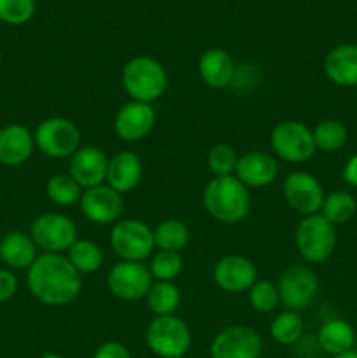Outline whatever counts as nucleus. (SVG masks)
I'll use <instances>...</instances> for the list:
<instances>
[{
	"instance_id": "obj_1",
	"label": "nucleus",
	"mask_w": 357,
	"mask_h": 358,
	"mask_svg": "<svg viewBox=\"0 0 357 358\" xmlns=\"http://www.w3.org/2000/svg\"><path fill=\"white\" fill-rule=\"evenodd\" d=\"M30 294L46 306H66L83 289L80 273L63 254H41L28 268Z\"/></svg>"
},
{
	"instance_id": "obj_2",
	"label": "nucleus",
	"mask_w": 357,
	"mask_h": 358,
	"mask_svg": "<svg viewBox=\"0 0 357 358\" xmlns=\"http://www.w3.org/2000/svg\"><path fill=\"white\" fill-rule=\"evenodd\" d=\"M203 206L223 224H238L248 215L251 194L234 175L214 177L203 189Z\"/></svg>"
},
{
	"instance_id": "obj_3",
	"label": "nucleus",
	"mask_w": 357,
	"mask_h": 358,
	"mask_svg": "<svg viewBox=\"0 0 357 358\" xmlns=\"http://www.w3.org/2000/svg\"><path fill=\"white\" fill-rule=\"evenodd\" d=\"M122 87L135 101L153 103L164 94L168 76L164 66L150 56H135L122 69Z\"/></svg>"
},
{
	"instance_id": "obj_4",
	"label": "nucleus",
	"mask_w": 357,
	"mask_h": 358,
	"mask_svg": "<svg viewBox=\"0 0 357 358\" xmlns=\"http://www.w3.org/2000/svg\"><path fill=\"white\" fill-rule=\"evenodd\" d=\"M146 343L154 355L182 358L191 348L192 334L188 324L175 315L154 317L147 325Z\"/></svg>"
},
{
	"instance_id": "obj_5",
	"label": "nucleus",
	"mask_w": 357,
	"mask_h": 358,
	"mask_svg": "<svg viewBox=\"0 0 357 358\" xmlns=\"http://www.w3.org/2000/svg\"><path fill=\"white\" fill-rule=\"evenodd\" d=\"M296 248L310 264L328 261L336 248V229L321 213L303 217L296 227Z\"/></svg>"
},
{
	"instance_id": "obj_6",
	"label": "nucleus",
	"mask_w": 357,
	"mask_h": 358,
	"mask_svg": "<svg viewBox=\"0 0 357 358\" xmlns=\"http://www.w3.org/2000/svg\"><path fill=\"white\" fill-rule=\"evenodd\" d=\"M34 140L44 156L65 159L80 149V129L70 119L49 117L35 128Z\"/></svg>"
},
{
	"instance_id": "obj_7",
	"label": "nucleus",
	"mask_w": 357,
	"mask_h": 358,
	"mask_svg": "<svg viewBox=\"0 0 357 358\" xmlns=\"http://www.w3.org/2000/svg\"><path fill=\"white\" fill-rule=\"evenodd\" d=\"M111 247L121 261L142 262L154 250V231L136 219H122L112 226Z\"/></svg>"
},
{
	"instance_id": "obj_8",
	"label": "nucleus",
	"mask_w": 357,
	"mask_h": 358,
	"mask_svg": "<svg viewBox=\"0 0 357 358\" xmlns=\"http://www.w3.org/2000/svg\"><path fill=\"white\" fill-rule=\"evenodd\" d=\"M270 143L272 150L287 163H304L315 154V143L312 129L304 122L293 121H280L275 124L270 135Z\"/></svg>"
},
{
	"instance_id": "obj_9",
	"label": "nucleus",
	"mask_w": 357,
	"mask_h": 358,
	"mask_svg": "<svg viewBox=\"0 0 357 358\" xmlns=\"http://www.w3.org/2000/svg\"><path fill=\"white\" fill-rule=\"evenodd\" d=\"M31 240L44 254H63L79 240L77 226L63 213H42L31 222Z\"/></svg>"
},
{
	"instance_id": "obj_10",
	"label": "nucleus",
	"mask_w": 357,
	"mask_h": 358,
	"mask_svg": "<svg viewBox=\"0 0 357 358\" xmlns=\"http://www.w3.org/2000/svg\"><path fill=\"white\" fill-rule=\"evenodd\" d=\"M276 289L280 303L289 311L300 313L314 303L318 292V278L308 266L294 264L280 275Z\"/></svg>"
},
{
	"instance_id": "obj_11",
	"label": "nucleus",
	"mask_w": 357,
	"mask_h": 358,
	"mask_svg": "<svg viewBox=\"0 0 357 358\" xmlns=\"http://www.w3.org/2000/svg\"><path fill=\"white\" fill-rule=\"evenodd\" d=\"M153 276L149 268L142 262L121 261L112 266L107 278V287L118 299L139 301L147 296Z\"/></svg>"
},
{
	"instance_id": "obj_12",
	"label": "nucleus",
	"mask_w": 357,
	"mask_h": 358,
	"mask_svg": "<svg viewBox=\"0 0 357 358\" xmlns=\"http://www.w3.org/2000/svg\"><path fill=\"white\" fill-rule=\"evenodd\" d=\"M261 352V336L247 325L224 329L210 345V358H259Z\"/></svg>"
},
{
	"instance_id": "obj_13",
	"label": "nucleus",
	"mask_w": 357,
	"mask_h": 358,
	"mask_svg": "<svg viewBox=\"0 0 357 358\" xmlns=\"http://www.w3.org/2000/svg\"><path fill=\"white\" fill-rule=\"evenodd\" d=\"M284 198L294 212L303 217L321 212L324 203V189L314 175L307 171H293L284 180Z\"/></svg>"
},
{
	"instance_id": "obj_14",
	"label": "nucleus",
	"mask_w": 357,
	"mask_h": 358,
	"mask_svg": "<svg viewBox=\"0 0 357 358\" xmlns=\"http://www.w3.org/2000/svg\"><path fill=\"white\" fill-rule=\"evenodd\" d=\"M80 212L93 224L107 226L121 220L122 210H125V199L122 194L108 187L107 184L97 185V187L86 189L79 199Z\"/></svg>"
},
{
	"instance_id": "obj_15",
	"label": "nucleus",
	"mask_w": 357,
	"mask_h": 358,
	"mask_svg": "<svg viewBox=\"0 0 357 358\" xmlns=\"http://www.w3.org/2000/svg\"><path fill=\"white\" fill-rule=\"evenodd\" d=\"M156 124V112L153 105L144 101H128L114 117V131L122 142H140L153 131Z\"/></svg>"
},
{
	"instance_id": "obj_16",
	"label": "nucleus",
	"mask_w": 357,
	"mask_h": 358,
	"mask_svg": "<svg viewBox=\"0 0 357 358\" xmlns=\"http://www.w3.org/2000/svg\"><path fill=\"white\" fill-rule=\"evenodd\" d=\"M214 282L227 294L247 292L258 282V269L244 255H226L214 268Z\"/></svg>"
},
{
	"instance_id": "obj_17",
	"label": "nucleus",
	"mask_w": 357,
	"mask_h": 358,
	"mask_svg": "<svg viewBox=\"0 0 357 358\" xmlns=\"http://www.w3.org/2000/svg\"><path fill=\"white\" fill-rule=\"evenodd\" d=\"M108 157L102 149L94 145L80 147L70 157V177L86 191V189L102 185L107 178Z\"/></svg>"
},
{
	"instance_id": "obj_18",
	"label": "nucleus",
	"mask_w": 357,
	"mask_h": 358,
	"mask_svg": "<svg viewBox=\"0 0 357 358\" xmlns=\"http://www.w3.org/2000/svg\"><path fill=\"white\" fill-rule=\"evenodd\" d=\"M234 177L245 185V187H268L279 177V163L275 157L268 152L252 150L238 157Z\"/></svg>"
},
{
	"instance_id": "obj_19",
	"label": "nucleus",
	"mask_w": 357,
	"mask_h": 358,
	"mask_svg": "<svg viewBox=\"0 0 357 358\" xmlns=\"http://www.w3.org/2000/svg\"><path fill=\"white\" fill-rule=\"evenodd\" d=\"M142 177V159L132 150H121L108 159L105 182H107L108 187L118 191L119 194H126V192H132L133 189L139 187Z\"/></svg>"
},
{
	"instance_id": "obj_20",
	"label": "nucleus",
	"mask_w": 357,
	"mask_h": 358,
	"mask_svg": "<svg viewBox=\"0 0 357 358\" xmlns=\"http://www.w3.org/2000/svg\"><path fill=\"white\" fill-rule=\"evenodd\" d=\"M34 149V133L27 126L9 124L0 129V163L4 166H21L30 159Z\"/></svg>"
},
{
	"instance_id": "obj_21",
	"label": "nucleus",
	"mask_w": 357,
	"mask_h": 358,
	"mask_svg": "<svg viewBox=\"0 0 357 358\" xmlns=\"http://www.w3.org/2000/svg\"><path fill=\"white\" fill-rule=\"evenodd\" d=\"M198 72L203 83L212 90H224L233 83L234 62L230 52L220 48L209 49L198 62Z\"/></svg>"
},
{
	"instance_id": "obj_22",
	"label": "nucleus",
	"mask_w": 357,
	"mask_h": 358,
	"mask_svg": "<svg viewBox=\"0 0 357 358\" xmlns=\"http://www.w3.org/2000/svg\"><path fill=\"white\" fill-rule=\"evenodd\" d=\"M324 72L336 86H357V45L342 44L329 51L324 62Z\"/></svg>"
},
{
	"instance_id": "obj_23",
	"label": "nucleus",
	"mask_w": 357,
	"mask_h": 358,
	"mask_svg": "<svg viewBox=\"0 0 357 358\" xmlns=\"http://www.w3.org/2000/svg\"><path fill=\"white\" fill-rule=\"evenodd\" d=\"M37 257V245L30 234L13 231L0 240V259L10 269H28Z\"/></svg>"
},
{
	"instance_id": "obj_24",
	"label": "nucleus",
	"mask_w": 357,
	"mask_h": 358,
	"mask_svg": "<svg viewBox=\"0 0 357 358\" xmlns=\"http://www.w3.org/2000/svg\"><path fill=\"white\" fill-rule=\"evenodd\" d=\"M356 343V332L352 325L343 320H329L318 331V345L329 355L350 352Z\"/></svg>"
},
{
	"instance_id": "obj_25",
	"label": "nucleus",
	"mask_w": 357,
	"mask_h": 358,
	"mask_svg": "<svg viewBox=\"0 0 357 358\" xmlns=\"http://www.w3.org/2000/svg\"><path fill=\"white\" fill-rule=\"evenodd\" d=\"M147 308L154 317H168L178 310L181 304V290L174 282H153L146 296Z\"/></svg>"
},
{
	"instance_id": "obj_26",
	"label": "nucleus",
	"mask_w": 357,
	"mask_h": 358,
	"mask_svg": "<svg viewBox=\"0 0 357 358\" xmlns=\"http://www.w3.org/2000/svg\"><path fill=\"white\" fill-rule=\"evenodd\" d=\"M189 238H191L189 227L178 219L163 220L154 229V245L160 250L181 252L182 248L188 247Z\"/></svg>"
},
{
	"instance_id": "obj_27",
	"label": "nucleus",
	"mask_w": 357,
	"mask_h": 358,
	"mask_svg": "<svg viewBox=\"0 0 357 358\" xmlns=\"http://www.w3.org/2000/svg\"><path fill=\"white\" fill-rule=\"evenodd\" d=\"M66 259H69L70 264L80 275H88V273H94L102 268V264H104V252H102V248L94 241L80 238L69 248Z\"/></svg>"
},
{
	"instance_id": "obj_28",
	"label": "nucleus",
	"mask_w": 357,
	"mask_h": 358,
	"mask_svg": "<svg viewBox=\"0 0 357 358\" xmlns=\"http://www.w3.org/2000/svg\"><path fill=\"white\" fill-rule=\"evenodd\" d=\"M304 331V322L296 311H282L273 318L270 324V334H272L273 341H276L282 346L296 345L301 339Z\"/></svg>"
},
{
	"instance_id": "obj_29",
	"label": "nucleus",
	"mask_w": 357,
	"mask_h": 358,
	"mask_svg": "<svg viewBox=\"0 0 357 358\" xmlns=\"http://www.w3.org/2000/svg\"><path fill=\"white\" fill-rule=\"evenodd\" d=\"M357 212V201L352 194L345 191H335L328 194L322 203L321 215L326 220L332 224V226H340L345 224L356 215Z\"/></svg>"
},
{
	"instance_id": "obj_30",
	"label": "nucleus",
	"mask_w": 357,
	"mask_h": 358,
	"mask_svg": "<svg viewBox=\"0 0 357 358\" xmlns=\"http://www.w3.org/2000/svg\"><path fill=\"white\" fill-rule=\"evenodd\" d=\"M312 135H314L315 149L322 150V152H336L349 140V131H346L345 124L336 119L321 121L312 129Z\"/></svg>"
},
{
	"instance_id": "obj_31",
	"label": "nucleus",
	"mask_w": 357,
	"mask_h": 358,
	"mask_svg": "<svg viewBox=\"0 0 357 358\" xmlns=\"http://www.w3.org/2000/svg\"><path fill=\"white\" fill-rule=\"evenodd\" d=\"M46 194L55 205L70 206L76 205L83 196V187L74 180L70 175L58 173L52 175L46 185Z\"/></svg>"
},
{
	"instance_id": "obj_32",
	"label": "nucleus",
	"mask_w": 357,
	"mask_h": 358,
	"mask_svg": "<svg viewBox=\"0 0 357 358\" xmlns=\"http://www.w3.org/2000/svg\"><path fill=\"white\" fill-rule=\"evenodd\" d=\"M154 282H174L182 271V257L178 252L160 250L153 255L149 264Z\"/></svg>"
},
{
	"instance_id": "obj_33",
	"label": "nucleus",
	"mask_w": 357,
	"mask_h": 358,
	"mask_svg": "<svg viewBox=\"0 0 357 358\" xmlns=\"http://www.w3.org/2000/svg\"><path fill=\"white\" fill-rule=\"evenodd\" d=\"M237 150L227 143H217L206 154V164L214 177H231L237 170Z\"/></svg>"
},
{
	"instance_id": "obj_34",
	"label": "nucleus",
	"mask_w": 357,
	"mask_h": 358,
	"mask_svg": "<svg viewBox=\"0 0 357 358\" xmlns=\"http://www.w3.org/2000/svg\"><path fill=\"white\" fill-rule=\"evenodd\" d=\"M248 301L258 313H272L280 303L279 289L275 283L268 282V280H258L248 289Z\"/></svg>"
},
{
	"instance_id": "obj_35",
	"label": "nucleus",
	"mask_w": 357,
	"mask_h": 358,
	"mask_svg": "<svg viewBox=\"0 0 357 358\" xmlns=\"http://www.w3.org/2000/svg\"><path fill=\"white\" fill-rule=\"evenodd\" d=\"M35 14V0H0V21L10 27L28 23Z\"/></svg>"
},
{
	"instance_id": "obj_36",
	"label": "nucleus",
	"mask_w": 357,
	"mask_h": 358,
	"mask_svg": "<svg viewBox=\"0 0 357 358\" xmlns=\"http://www.w3.org/2000/svg\"><path fill=\"white\" fill-rule=\"evenodd\" d=\"M18 292V278L9 269H0V303H7Z\"/></svg>"
},
{
	"instance_id": "obj_37",
	"label": "nucleus",
	"mask_w": 357,
	"mask_h": 358,
	"mask_svg": "<svg viewBox=\"0 0 357 358\" xmlns=\"http://www.w3.org/2000/svg\"><path fill=\"white\" fill-rule=\"evenodd\" d=\"M93 358H132L128 348L118 341H107L98 346Z\"/></svg>"
},
{
	"instance_id": "obj_38",
	"label": "nucleus",
	"mask_w": 357,
	"mask_h": 358,
	"mask_svg": "<svg viewBox=\"0 0 357 358\" xmlns=\"http://www.w3.org/2000/svg\"><path fill=\"white\" fill-rule=\"evenodd\" d=\"M343 178L349 185L357 187V154L346 161L345 168H343Z\"/></svg>"
},
{
	"instance_id": "obj_39",
	"label": "nucleus",
	"mask_w": 357,
	"mask_h": 358,
	"mask_svg": "<svg viewBox=\"0 0 357 358\" xmlns=\"http://www.w3.org/2000/svg\"><path fill=\"white\" fill-rule=\"evenodd\" d=\"M332 358H357V352L356 350H350V352L340 353V355H335Z\"/></svg>"
},
{
	"instance_id": "obj_40",
	"label": "nucleus",
	"mask_w": 357,
	"mask_h": 358,
	"mask_svg": "<svg viewBox=\"0 0 357 358\" xmlns=\"http://www.w3.org/2000/svg\"><path fill=\"white\" fill-rule=\"evenodd\" d=\"M41 358H65V357L58 355V353H46V355H42Z\"/></svg>"
},
{
	"instance_id": "obj_41",
	"label": "nucleus",
	"mask_w": 357,
	"mask_h": 358,
	"mask_svg": "<svg viewBox=\"0 0 357 358\" xmlns=\"http://www.w3.org/2000/svg\"><path fill=\"white\" fill-rule=\"evenodd\" d=\"M0 65H2V51H0Z\"/></svg>"
},
{
	"instance_id": "obj_42",
	"label": "nucleus",
	"mask_w": 357,
	"mask_h": 358,
	"mask_svg": "<svg viewBox=\"0 0 357 358\" xmlns=\"http://www.w3.org/2000/svg\"><path fill=\"white\" fill-rule=\"evenodd\" d=\"M356 93H357V86H356Z\"/></svg>"
},
{
	"instance_id": "obj_43",
	"label": "nucleus",
	"mask_w": 357,
	"mask_h": 358,
	"mask_svg": "<svg viewBox=\"0 0 357 358\" xmlns=\"http://www.w3.org/2000/svg\"><path fill=\"white\" fill-rule=\"evenodd\" d=\"M0 240H2V238H0Z\"/></svg>"
}]
</instances>
